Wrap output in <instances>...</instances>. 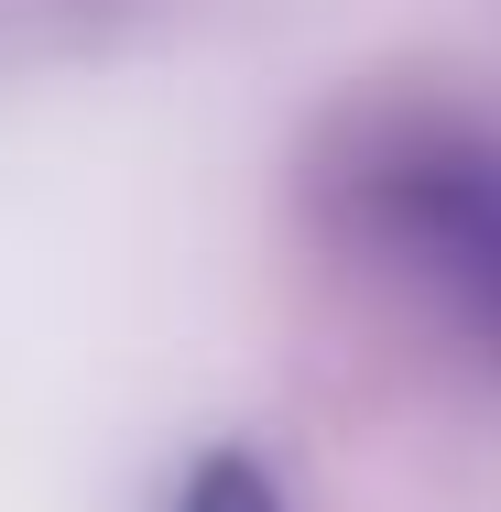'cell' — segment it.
<instances>
[{"instance_id": "1", "label": "cell", "mask_w": 501, "mask_h": 512, "mask_svg": "<svg viewBox=\"0 0 501 512\" xmlns=\"http://www.w3.org/2000/svg\"><path fill=\"white\" fill-rule=\"evenodd\" d=\"M349 229L501 360V131L393 120L349 164Z\"/></svg>"}, {"instance_id": "2", "label": "cell", "mask_w": 501, "mask_h": 512, "mask_svg": "<svg viewBox=\"0 0 501 512\" xmlns=\"http://www.w3.org/2000/svg\"><path fill=\"white\" fill-rule=\"evenodd\" d=\"M175 512H284V480L251 447H207L186 469V491H175Z\"/></svg>"}]
</instances>
